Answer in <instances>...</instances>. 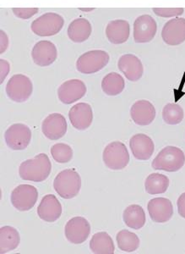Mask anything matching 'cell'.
<instances>
[{
    "instance_id": "obj_1",
    "label": "cell",
    "mask_w": 185,
    "mask_h": 254,
    "mask_svg": "<svg viewBox=\"0 0 185 254\" xmlns=\"http://www.w3.org/2000/svg\"><path fill=\"white\" fill-rule=\"evenodd\" d=\"M52 164L46 153H40L33 159L21 163L19 168L20 178L30 182H42L48 178Z\"/></svg>"
},
{
    "instance_id": "obj_2",
    "label": "cell",
    "mask_w": 185,
    "mask_h": 254,
    "mask_svg": "<svg viewBox=\"0 0 185 254\" xmlns=\"http://www.w3.org/2000/svg\"><path fill=\"white\" fill-rule=\"evenodd\" d=\"M185 155L180 148L174 146L165 147L152 162V168L156 171L176 172L185 165Z\"/></svg>"
},
{
    "instance_id": "obj_3",
    "label": "cell",
    "mask_w": 185,
    "mask_h": 254,
    "mask_svg": "<svg viewBox=\"0 0 185 254\" xmlns=\"http://www.w3.org/2000/svg\"><path fill=\"white\" fill-rule=\"evenodd\" d=\"M53 188L62 198H74L81 190V176L75 170H64L56 176L53 181Z\"/></svg>"
},
{
    "instance_id": "obj_4",
    "label": "cell",
    "mask_w": 185,
    "mask_h": 254,
    "mask_svg": "<svg viewBox=\"0 0 185 254\" xmlns=\"http://www.w3.org/2000/svg\"><path fill=\"white\" fill-rule=\"evenodd\" d=\"M109 60L110 56L104 50H91L79 57L76 61V68L82 74L91 75L103 69Z\"/></svg>"
},
{
    "instance_id": "obj_5",
    "label": "cell",
    "mask_w": 185,
    "mask_h": 254,
    "mask_svg": "<svg viewBox=\"0 0 185 254\" xmlns=\"http://www.w3.org/2000/svg\"><path fill=\"white\" fill-rule=\"evenodd\" d=\"M64 20L57 13H46L32 21L31 29L39 37H52L64 27Z\"/></svg>"
},
{
    "instance_id": "obj_6",
    "label": "cell",
    "mask_w": 185,
    "mask_h": 254,
    "mask_svg": "<svg viewBox=\"0 0 185 254\" xmlns=\"http://www.w3.org/2000/svg\"><path fill=\"white\" fill-rule=\"evenodd\" d=\"M102 159L106 166L110 170L120 171L130 163V153L123 142H111L105 147Z\"/></svg>"
},
{
    "instance_id": "obj_7",
    "label": "cell",
    "mask_w": 185,
    "mask_h": 254,
    "mask_svg": "<svg viewBox=\"0 0 185 254\" xmlns=\"http://www.w3.org/2000/svg\"><path fill=\"white\" fill-rule=\"evenodd\" d=\"M32 91L33 85L31 79L22 74L13 75L6 85L7 95L16 103L26 102L32 96Z\"/></svg>"
},
{
    "instance_id": "obj_8",
    "label": "cell",
    "mask_w": 185,
    "mask_h": 254,
    "mask_svg": "<svg viewBox=\"0 0 185 254\" xmlns=\"http://www.w3.org/2000/svg\"><path fill=\"white\" fill-rule=\"evenodd\" d=\"M4 139L6 144L12 150L20 151L26 149L32 140V130L26 125H12L5 133Z\"/></svg>"
},
{
    "instance_id": "obj_9",
    "label": "cell",
    "mask_w": 185,
    "mask_h": 254,
    "mask_svg": "<svg viewBox=\"0 0 185 254\" xmlns=\"http://www.w3.org/2000/svg\"><path fill=\"white\" fill-rule=\"evenodd\" d=\"M38 199V190L34 186L24 185L18 186L12 190V205L17 210L28 211L32 209Z\"/></svg>"
},
{
    "instance_id": "obj_10",
    "label": "cell",
    "mask_w": 185,
    "mask_h": 254,
    "mask_svg": "<svg viewBox=\"0 0 185 254\" xmlns=\"http://www.w3.org/2000/svg\"><path fill=\"white\" fill-rule=\"evenodd\" d=\"M157 32V24L149 15H140L134 22V39L136 44H147L153 40Z\"/></svg>"
},
{
    "instance_id": "obj_11",
    "label": "cell",
    "mask_w": 185,
    "mask_h": 254,
    "mask_svg": "<svg viewBox=\"0 0 185 254\" xmlns=\"http://www.w3.org/2000/svg\"><path fill=\"white\" fill-rule=\"evenodd\" d=\"M67 240L73 244H81L87 241L91 233V225L83 217H74L65 225Z\"/></svg>"
},
{
    "instance_id": "obj_12",
    "label": "cell",
    "mask_w": 185,
    "mask_h": 254,
    "mask_svg": "<svg viewBox=\"0 0 185 254\" xmlns=\"http://www.w3.org/2000/svg\"><path fill=\"white\" fill-rule=\"evenodd\" d=\"M87 93V86L79 79H71L64 81L58 87V96L63 104H70L83 98Z\"/></svg>"
},
{
    "instance_id": "obj_13",
    "label": "cell",
    "mask_w": 185,
    "mask_h": 254,
    "mask_svg": "<svg viewBox=\"0 0 185 254\" xmlns=\"http://www.w3.org/2000/svg\"><path fill=\"white\" fill-rule=\"evenodd\" d=\"M162 40L170 46H178L185 42V18H174L164 25Z\"/></svg>"
},
{
    "instance_id": "obj_14",
    "label": "cell",
    "mask_w": 185,
    "mask_h": 254,
    "mask_svg": "<svg viewBox=\"0 0 185 254\" xmlns=\"http://www.w3.org/2000/svg\"><path fill=\"white\" fill-rule=\"evenodd\" d=\"M32 57L37 65L41 67L49 66L58 58V50L52 42L40 41L33 47Z\"/></svg>"
},
{
    "instance_id": "obj_15",
    "label": "cell",
    "mask_w": 185,
    "mask_h": 254,
    "mask_svg": "<svg viewBox=\"0 0 185 254\" xmlns=\"http://www.w3.org/2000/svg\"><path fill=\"white\" fill-rule=\"evenodd\" d=\"M150 219L156 223H166L174 215V206L170 200L156 197L150 200L147 205Z\"/></svg>"
},
{
    "instance_id": "obj_16",
    "label": "cell",
    "mask_w": 185,
    "mask_h": 254,
    "mask_svg": "<svg viewBox=\"0 0 185 254\" xmlns=\"http://www.w3.org/2000/svg\"><path fill=\"white\" fill-rule=\"evenodd\" d=\"M42 130L46 138L52 141L62 138L66 134V120L58 113L51 114L43 122Z\"/></svg>"
},
{
    "instance_id": "obj_17",
    "label": "cell",
    "mask_w": 185,
    "mask_h": 254,
    "mask_svg": "<svg viewBox=\"0 0 185 254\" xmlns=\"http://www.w3.org/2000/svg\"><path fill=\"white\" fill-rule=\"evenodd\" d=\"M69 118L75 129L79 130H87L92 123V109L90 104L86 103L75 104L70 110Z\"/></svg>"
},
{
    "instance_id": "obj_18",
    "label": "cell",
    "mask_w": 185,
    "mask_h": 254,
    "mask_svg": "<svg viewBox=\"0 0 185 254\" xmlns=\"http://www.w3.org/2000/svg\"><path fill=\"white\" fill-rule=\"evenodd\" d=\"M38 214L41 220L46 222H54L62 214L60 202L53 194H47L43 197L38 206Z\"/></svg>"
},
{
    "instance_id": "obj_19",
    "label": "cell",
    "mask_w": 185,
    "mask_h": 254,
    "mask_svg": "<svg viewBox=\"0 0 185 254\" xmlns=\"http://www.w3.org/2000/svg\"><path fill=\"white\" fill-rule=\"evenodd\" d=\"M130 149L134 156L139 160H148L152 156L155 151L152 139L145 134H136L130 141Z\"/></svg>"
},
{
    "instance_id": "obj_20",
    "label": "cell",
    "mask_w": 185,
    "mask_h": 254,
    "mask_svg": "<svg viewBox=\"0 0 185 254\" xmlns=\"http://www.w3.org/2000/svg\"><path fill=\"white\" fill-rule=\"evenodd\" d=\"M118 66L125 77L130 81H137L141 78L144 73V66L137 56L127 54L119 59Z\"/></svg>"
},
{
    "instance_id": "obj_21",
    "label": "cell",
    "mask_w": 185,
    "mask_h": 254,
    "mask_svg": "<svg viewBox=\"0 0 185 254\" xmlns=\"http://www.w3.org/2000/svg\"><path fill=\"white\" fill-rule=\"evenodd\" d=\"M130 116L136 124L148 126L153 122L156 117V109L147 100H139L132 105Z\"/></svg>"
},
{
    "instance_id": "obj_22",
    "label": "cell",
    "mask_w": 185,
    "mask_h": 254,
    "mask_svg": "<svg viewBox=\"0 0 185 254\" xmlns=\"http://www.w3.org/2000/svg\"><path fill=\"white\" fill-rule=\"evenodd\" d=\"M130 26L127 20H112L106 27V36L111 44H125L130 38Z\"/></svg>"
},
{
    "instance_id": "obj_23",
    "label": "cell",
    "mask_w": 185,
    "mask_h": 254,
    "mask_svg": "<svg viewBox=\"0 0 185 254\" xmlns=\"http://www.w3.org/2000/svg\"><path fill=\"white\" fill-rule=\"evenodd\" d=\"M92 32V27L90 21L85 18H78L73 20L68 27V37L70 40L81 44L90 38Z\"/></svg>"
},
{
    "instance_id": "obj_24",
    "label": "cell",
    "mask_w": 185,
    "mask_h": 254,
    "mask_svg": "<svg viewBox=\"0 0 185 254\" xmlns=\"http://www.w3.org/2000/svg\"><path fill=\"white\" fill-rule=\"evenodd\" d=\"M20 237L16 229L3 226L0 229V254H7L17 249Z\"/></svg>"
},
{
    "instance_id": "obj_25",
    "label": "cell",
    "mask_w": 185,
    "mask_h": 254,
    "mask_svg": "<svg viewBox=\"0 0 185 254\" xmlns=\"http://www.w3.org/2000/svg\"><path fill=\"white\" fill-rule=\"evenodd\" d=\"M123 219L128 227L135 230L141 229L145 225L146 220L145 211L141 206L137 204H132L125 208Z\"/></svg>"
},
{
    "instance_id": "obj_26",
    "label": "cell",
    "mask_w": 185,
    "mask_h": 254,
    "mask_svg": "<svg viewBox=\"0 0 185 254\" xmlns=\"http://www.w3.org/2000/svg\"><path fill=\"white\" fill-rule=\"evenodd\" d=\"M90 249L95 254H113L115 248L112 237L107 232H98L93 235Z\"/></svg>"
},
{
    "instance_id": "obj_27",
    "label": "cell",
    "mask_w": 185,
    "mask_h": 254,
    "mask_svg": "<svg viewBox=\"0 0 185 254\" xmlns=\"http://www.w3.org/2000/svg\"><path fill=\"white\" fill-rule=\"evenodd\" d=\"M125 87V79L118 73L107 74L101 81V89L108 96L119 95L124 91Z\"/></svg>"
},
{
    "instance_id": "obj_28",
    "label": "cell",
    "mask_w": 185,
    "mask_h": 254,
    "mask_svg": "<svg viewBox=\"0 0 185 254\" xmlns=\"http://www.w3.org/2000/svg\"><path fill=\"white\" fill-rule=\"evenodd\" d=\"M169 187L168 176L162 174H150L145 180V188L147 193L150 195L164 193Z\"/></svg>"
},
{
    "instance_id": "obj_29",
    "label": "cell",
    "mask_w": 185,
    "mask_h": 254,
    "mask_svg": "<svg viewBox=\"0 0 185 254\" xmlns=\"http://www.w3.org/2000/svg\"><path fill=\"white\" fill-rule=\"evenodd\" d=\"M117 243L119 249L126 253L136 251L139 246V238L136 233L127 230L119 231L117 234Z\"/></svg>"
},
{
    "instance_id": "obj_30",
    "label": "cell",
    "mask_w": 185,
    "mask_h": 254,
    "mask_svg": "<svg viewBox=\"0 0 185 254\" xmlns=\"http://www.w3.org/2000/svg\"><path fill=\"white\" fill-rule=\"evenodd\" d=\"M184 117V110L179 104H168L162 110V118L168 125H179L182 122Z\"/></svg>"
},
{
    "instance_id": "obj_31",
    "label": "cell",
    "mask_w": 185,
    "mask_h": 254,
    "mask_svg": "<svg viewBox=\"0 0 185 254\" xmlns=\"http://www.w3.org/2000/svg\"><path fill=\"white\" fill-rule=\"evenodd\" d=\"M52 159L59 164H66L72 159L73 150L70 146L65 143H57L51 148Z\"/></svg>"
},
{
    "instance_id": "obj_32",
    "label": "cell",
    "mask_w": 185,
    "mask_h": 254,
    "mask_svg": "<svg viewBox=\"0 0 185 254\" xmlns=\"http://www.w3.org/2000/svg\"><path fill=\"white\" fill-rule=\"evenodd\" d=\"M153 12L160 17H178L184 14L185 9L184 8H153Z\"/></svg>"
},
{
    "instance_id": "obj_33",
    "label": "cell",
    "mask_w": 185,
    "mask_h": 254,
    "mask_svg": "<svg viewBox=\"0 0 185 254\" xmlns=\"http://www.w3.org/2000/svg\"><path fill=\"white\" fill-rule=\"evenodd\" d=\"M38 8H13L12 11L16 17L23 20H28L38 14Z\"/></svg>"
},
{
    "instance_id": "obj_34",
    "label": "cell",
    "mask_w": 185,
    "mask_h": 254,
    "mask_svg": "<svg viewBox=\"0 0 185 254\" xmlns=\"http://www.w3.org/2000/svg\"><path fill=\"white\" fill-rule=\"evenodd\" d=\"M177 206H178V211L180 216L185 219V192L180 195L179 199L177 201Z\"/></svg>"
},
{
    "instance_id": "obj_35",
    "label": "cell",
    "mask_w": 185,
    "mask_h": 254,
    "mask_svg": "<svg viewBox=\"0 0 185 254\" xmlns=\"http://www.w3.org/2000/svg\"><path fill=\"white\" fill-rule=\"evenodd\" d=\"M0 63H1V83H3V81H4V79L10 70V66H9V62L3 59L0 61Z\"/></svg>"
},
{
    "instance_id": "obj_36",
    "label": "cell",
    "mask_w": 185,
    "mask_h": 254,
    "mask_svg": "<svg viewBox=\"0 0 185 254\" xmlns=\"http://www.w3.org/2000/svg\"><path fill=\"white\" fill-rule=\"evenodd\" d=\"M0 36H1V46H0V54H3L5 52L6 49L9 46V38L5 32L3 30L0 31Z\"/></svg>"
},
{
    "instance_id": "obj_37",
    "label": "cell",
    "mask_w": 185,
    "mask_h": 254,
    "mask_svg": "<svg viewBox=\"0 0 185 254\" xmlns=\"http://www.w3.org/2000/svg\"><path fill=\"white\" fill-rule=\"evenodd\" d=\"M80 10H81V11H85V12H91L93 11L94 10V8H80Z\"/></svg>"
}]
</instances>
